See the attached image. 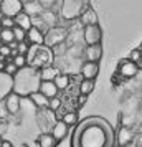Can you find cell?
I'll list each match as a JSON object with an SVG mask.
<instances>
[{
  "mask_svg": "<svg viewBox=\"0 0 142 147\" xmlns=\"http://www.w3.org/2000/svg\"><path fill=\"white\" fill-rule=\"evenodd\" d=\"M2 142H3V139H2V137H0V147H2Z\"/></svg>",
  "mask_w": 142,
  "mask_h": 147,
  "instance_id": "44",
  "label": "cell"
},
{
  "mask_svg": "<svg viewBox=\"0 0 142 147\" xmlns=\"http://www.w3.org/2000/svg\"><path fill=\"white\" fill-rule=\"evenodd\" d=\"M55 84L58 86V89H66L68 86H69V76L65 73H60L56 78H55Z\"/></svg>",
  "mask_w": 142,
  "mask_h": 147,
  "instance_id": "26",
  "label": "cell"
},
{
  "mask_svg": "<svg viewBox=\"0 0 142 147\" xmlns=\"http://www.w3.org/2000/svg\"><path fill=\"white\" fill-rule=\"evenodd\" d=\"M117 147H126V146H117Z\"/></svg>",
  "mask_w": 142,
  "mask_h": 147,
  "instance_id": "45",
  "label": "cell"
},
{
  "mask_svg": "<svg viewBox=\"0 0 142 147\" xmlns=\"http://www.w3.org/2000/svg\"><path fill=\"white\" fill-rule=\"evenodd\" d=\"M13 36H15V41H17V43H22V41H27V32H25L23 28L17 27V25L13 27Z\"/></svg>",
  "mask_w": 142,
  "mask_h": 147,
  "instance_id": "27",
  "label": "cell"
},
{
  "mask_svg": "<svg viewBox=\"0 0 142 147\" xmlns=\"http://www.w3.org/2000/svg\"><path fill=\"white\" fill-rule=\"evenodd\" d=\"M102 40V30L99 25H89L83 27V41L84 45H99Z\"/></svg>",
  "mask_w": 142,
  "mask_h": 147,
  "instance_id": "6",
  "label": "cell"
},
{
  "mask_svg": "<svg viewBox=\"0 0 142 147\" xmlns=\"http://www.w3.org/2000/svg\"><path fill=\"white\" fill-rule=\"evenodd\" d=\"M141 56H142L141 50H132V53H131V56H129V60H132L134 63H137V61L141 60Z\"/></svg>",
  "mask_w": 142,
  "mask_h": 147,
  "instance_id": "36",
  "label": "cell"
},
{
  "mask_svg": "<svg viewBox=\"0 0 142 147\" xmlns=\"http://www.w3.org/2000/svg\"><path fill=\"white\" fill-rule=\"evenodd\" d=\"M28 50H30V43H28V41H22V43H18V47H17V53L27 56Z\"/></svg>",
  "mask_w": 142,
  "mask_h": 147,
  "instance_id": "33",
  "label": "cell"
},
{
  "mask_svg": "<svg viewBox=\"0 0 142 147\" xmlns=\"http://www.w3.org/2000/svg\"><path fill=\"white\" fill-rule=\"evenodd\" d=\"M79 23H81L83 27L98 25V15H96V12L91 7H86L84 8V12L81 13V17H79Z\"/></svg>",
  "mask_w": 142,
  "mask_h": 147,
  "instance_id": "15",
  "label": "cell"
},
{
  "mask_svg": "<svg viewBox=\"0 0 142 147\" xmlns=\"http://www.w3.org/2000/svg\"><path fill=\"white\" fill-rule=\"evenodd\" d=\"M40 93L45 94L48 99H51V98H56V96H58L60 89H58V86L55 84V81H41Z\"/></svg>",
  "mask_w": 142,
  "mask_h": 147,
  "instance_id": "16",
  "label": "cell"
},
{
  "mask_svg": "<svg viewBox=\"0 0 142 147\" xmlns=\"http://www.w3.org/2000/svg\"><path fill=\"white\" fill-rule=\"evenodd\" d=\"M68 35H69V32H68L66 27L58 25V27L50 28L45 33V45L48 48H55V47H58V45H61V43H66Z\"/></svg>",
  "mask_w": 142,
  "mask_h": 147,
  "instance_id": "5",
  "label": "cell"
},
{
  "mask_svg": "<svg viewBox=\"0 0 142 147\" xmlns=\"http://www.w3.org/2000/svg\"><path fill=\"white\" fill-rule=\"evenodd\" d=\"M27 41L30 45H45V33L36 27H32L27 32Z\"/></svg>",
  "mask_w": 142,
  "mask_h": 147,
  "instance_id": "13",
  "label": "cell"
},
{
  "mask_svg": "<svg viewBox=\"0 0 142 147\" xmlns=\"http://www.w3.org/2000/svg\"><path fill=\"white\" fill-rule=\"evenodd\" d=\"M60 74V69L56 66H46V68H43V69H40V78L41 81H55V78Z\"/></svg>",
  "mask_w": 142,
  "mask_h": 147,
  "instance_id": "22",
  "label": "cell"
},
{
  "mask_svg": "<svg viewBox=\"0 0 142 147\" xmlns=\"http://www.w3.org/2000/svg\"><path fill=\"white\" fill-rule=\"evenodd\" d=\"M28 99H30V102H32L35 107H38V109H48L50 99H48L45 94H41L40 91H36V93H33V94H30V96H28Z\"/></svg>",
  "mask_w": 142,
  "mask_h": 147,
  "instance_id": "18",
  "label": "cell"
},
{
  "mask_svg": "<svg viewBox=\"0 0 142 147\" xmlns=\"http://www.w3.org/2000/svg\"><path fill=\"white\" fill-rule=\"evenodd\" d=\"M0 12L3 13V17L15 18L18 13L23 12V2H22V0H2V3H0Z\"/></svg>",
  "mask_w": 142,
  "mask_h": 147,
  "instance_id": "7",
  "label": "cell"
},
{
  "mask_svg": "<svg viewBox=\"0 0 142 147\" xmlns=\"http://www.w3.org/2000/svg\"><path fill=\"white\" fill-rule=\"evenodd\" d=\"M0 41H3L5 45H10L15 41V36H13V28H2L0 30Z\"/></svg>",
  "mask_w": 142,
  "mask_h": 147,
  "instance_id": "25",
  "label": "cell"
},
{
  "mask_svg": "<svg viewBox=\"0 0 142 147\" xmlns=\"http://www.w3.org/2000/svg\"><path fill=\"white\" fill-rule=\"evenodd\" d=\"M94 89V80H81L79 83V94H84V96H89Z\"/></svg>",
  "mask_w": 142,
  "mask_h": 147,
  "instance_id": "24",
  "label": "cell"
},
{
  "mask_svg": "<svg viewBox=\"0 0 142 147\" xmlns=\"http://www.w3.org/2000/svg\"><path fill=\"white\" fill-rule=\"evenodd\" d=\"M86 101H88V96L79 94V98H78V104H79V106H84V104H86Z\"/></svg>",
  "mask_w": 142,
  "mask_h": 147,
  "instance_id": "39",
  "label": "cell"
},
{
  "mask_svg": "<svg viewBox=\"0 0 142 147\" xmlns=\"http://www.w3.org/2000/svg\"><path fill=\"white\" fill-rule=\"evenodd\" d=\"M0 25H2V28H12L15 27V20L13 18H10V17H3L2 20H0Z\"/></svg>",
  "mask_w": 142,
  "mask_h": 147,
  "instance_id": "32",
  "label": "cell"
},
{
  "mask_svg": "<svg viewBox=\"0 0 142 147\" xmlns=\"http://www.w3.org/2000/svg\"><path fill=\"white\" fill-rule=\"evenodd\" d=\"M23 12L33 18V17H38V15L43 13L45 8L41 7V3L38 0H35V2H27V3H23Z\"/></svg>",
  "mask_w": 142,
  "mask_h": 147,
  "instance_id": "19",
  "label": "cell"
},
{
  "mask_svg": "<svg viewBox=\"0 0 142 147\" xmlns=\"http://www.w3.org/2000/svg\"><path fill=\"white\" fill-rule=\"evenodd\" d=\"M61 121H63L66 126H75L76 122H78V114L73 113V111H71V113H66L63 117H61Z\"/></svg>",
  "mask_w": 142,
  "mask_h": 147,
  "instance_id": "28",
  "label": "cell"
},
{
  "mask_svg": "<svg viewBox=\"0 0 142 147\" xmlns=\"http://www.w3.org/2000/svg\"><path fill=\"white\" fill-rule=\"evenodd\" d=\"M3 71L7 74H10V76H15V74L18 73V68L15 66L13 61H12V63H7V65H5V69H3Z\"/></svg>",
  "mask_w": 142,
  "mask_h": 147,
  "instance_id": "34",
  "label": "cell"
},
{
  "mask_svg": "<svg viewBox=\"0 0 142 147\" xmlns=\"http://www.w3.org/2000/svg\"><path fill=\"white\" fill-rule=\"evenodd\" d=\"M22 2H23V3H27V2H35V0H22Z\"/></svg>",
  "mask_w": 142,
  "mask_h": 147,
  "instance_id": "42",
  "label": "cell"
},
{
  "mask_svg": "<svg viewBox=\"0 0 142 147\" xmlns=\"http://www.w3.org/2000/svg\"><path fill=\"white\" fill-rule=\"evenodd\" d=\"M8 109H7V106H5V101H0V119H5L8 116Z\"/></svg>",
  "mask_w": 142,
  "mask_h": 147,
  "instance_id": "35",
  "label": "cell"
},
{
  "mask_svg": "<svg viewBox=\"0 0 142 147\" xmlns=\"http://www.w3.org/2000/svg\"><path fill=\"white\" fill-rule=\"evenodd\" d=\"M27 147H40V146H38V142H36V140H35V142H32V144H28Z\"/></svg>",
  "mask_w": 142,
  "mask_h": 147,
  "instance_id": "41",
  "label": "cell"
},
{
  "mask_svg": "<svg viewBox=\"0 0 142 147\" xmlns=\"http://www.w3.org/2000/svg\"><path fill=\"white\" fill-rule=\"evenodd\" d=\"M10 93H13V76L0 71V101H3Z\"/></svg>",
  "mask_w": 142,
  "mask_h": 147,
  "instance_id": "9",
  "label": "cell"
},
{
  "mask_svg": "<svg viewBox=\"0 0 142 147\" xmlns=\"http://www.w3.org/2000/svg\"><path fill=\"white\" fill-rule=\"evenodd\" d=\"M13 51L10 50V45H3V47H0V55L2 56H8V55H12Z\"/></svg>",
  "mask_w": 142,
  "mask_h": 147,
  "instance_id": "37",
  "label": "cell"
},
{
  "mask_svg": "<svg viewBox=\"0 0 142 147\" xmlns=\"http://www.w3.org/2000/svg\"><path fill=\"white\" fill-rule=\"evenodd\" d=\"M139 73V66H137V63H134L132 60H129V58H124V60L119 61V74H121L122 78H135Z\"/></svg>",
  "mask_w": 142,
  "mask_h": 147,
  "instance_id": "8",
  "label": "cell"
},
{
  "mask_svg": "<svg viewBox=\"0 0 142 147\" xmlns=\"http://www.w3.org/2000/svg\"><path fill=\"white\" fill-rule=\"evenodd\" d=\"M40 69H36L33 66L22 68L13 76V91L17 94H20L22 98H28L30 94L40 91Z\"/></svg>",
  "mask_w": 142,
  "mask_h": 147,
  "instance_id": "2",
  "label": "cell"
},
{
  "mask_svg": "<svg viewBox=\"0 0 142 147\" xmlns=\"http://www.w3.org/2000/svg\"><path fill=\"white\" fill-rule=\"evenodd\" d=\"M36 142H38V146L40 147H56V144H58V140L51 136V132L40 134L38 139H36Z\"/></svg>",
  "mask_w": 142,
  "mask_h": 147,
  "instance_id": "23",
  "label": "cell"
},
{
  "mask_svg": "<svg viewBox=\"0 0 142 147\" xmlns=\"http://www.w3.org/2000/svg\"><path fill=\"white\" fill-rule=\"evenodd\" d=\"M13 65L17 68H18V69H22V68H25V66H28V61H27V56H25V55H15L13 56Z\"/></svg>",
  "mask_w": 142,
  "mask_h": 147,
  "instance_id": "29",
  "label": "cell"
},
{
  "mask_svg": "<svg viewBox=\"0 0 142 147\" xmlns=\"http://www.w3.org/2000/svg\"><path fill=\"white\" fill-rule=\"evenodd\" d=\"M0 3H2V0H0Z\"/></svg>",
  "mask_w": 142,
  "mask_h": 147,
  "instance_id": "46",
  "label": "cell"
},
{
  "mask_svg": "<svg viewBox=\"0 0 142 147\" xmlns=\"http://www.w3.org/2000/svg\"><path fill=\"white\" fill-rule=\"evenodd\" d=\"M13 20H15V25H17V27H20V28H23L25 32H28L30 28L33 27V23H32V17H30V15H27L25 12L18 13Z\"/></svg>",
  "mask_w": 142,
  "mask_h": 147,
  "instance_id": "21",
  "label": "cell"
},
{
  "mask_svg": "<svg viewBox=\"0 0 142 147\" xmlns=\"http://www.w3.org/2000/svg\"><path fill=\"white\" fill-rule=\"evenodd\" d=\"M38 2L41 3V7L45 8V10H55L58 0H38ZM55 12H56V10H55Z\"/></svg>",
  "mask_w": 142,
  "mask_h": 147,
  "instance_id": "31",
  "label": "cell"
},
{
  "mask_svg": "<svg viewBox=\"0 0 142 147\" xmlns=\"http://www.w3.org/2000/svg\"><path fill=\"white\" fill-rule=\"evenodd\" d=\"M99 74V65L93 61H84L81 66V76L83 80H94Z\"/></svg>",
  "mask_w": 142,
  "mask_h": 147,
  "instance_id": "12",
  "label": "cell"
},
{
  "mask_svg": "<svg viewBox=\"0 0 142 147\" xmlns=\"http://www.w3.org/2000/svg\"><path fill=\"white\" fill-rule=\"evenodd\" d=\"M55 60V53L46 45H30V50L27 53L28 66H33L36 69H43L46 66H51Z\"/></svg>",
  "mask_w": 142,
  "mask_h": 147,
  "instance_id": "3",
  "label": "cell"
},
{
  "mask_svg": "<svg viewBox=\"0 0 142 147\" xmlns=\"http://www.w3.org/2000/svg\"><path fill=\"white\" fill-rule=\"evenodd\" d=\"M5 132H7V122H5V119H0V137Z\"/></svg>",
  "mask_w": 142,
  "mask_h": 147,
  "instance_id": "38",
  "label": "cell"
},
{
  "mask_svg": "<svg viewBox=\"0 0 142 147\" xmlns=\"http://www.w3.org/2000/svg\"><path fill=\"white\" fill-rule=\"evenodd\" d=\"M3 101H5V106H7V109H8L10 114H18L20 113V109H22V96L20 94H17L13 91V93L8 94Z\"/></svg>",
  "mask_w": 142,
  "mask_h": 147,
  "instance_id": "10",
  "label": "cell"
},
{
  "mask_svg": "<svg viewBox=\"0 0 142 147\" xmlns=\"http://www.w3.org/2000/svg\"><path fill=\"white\" fill-rule=\"evenodd\" d=\"M41 18L45 22V25L48 28H53V27H58V22H60V13L55 12V10H45L41 13Z\"/></svg>",
  "mask_w": 142,
  "mask_h": 147,
  "instance_id": "20",
  "label": "cell"
},
{
  "mask_svg": "<svg viewBox=\"0 0 142 147\" xmlns=\"http://www.w3.org/2000/svg\"><path fill=\"white\" fill-rule=\"evenodd\" d=\"M68 127L69 126H66L61 119H58L53 126H51V136H53L56 140H63L68 136Z\"/></svg>",
  "mask_w": 142,
  "mask_h": 147,
  "instance_id": "17",
  "label": "cell"
},
{
  "mask_svg": "<svg viewBox=\"0 0 142 147\" xmlns=\"http://www.w3.org/2000/svg\"><path fill=\"white\" fill-rule=\"evenodd\" d=\"M2 147H13V144H12L10 140H3V142H2Z\"/></svg>",
  "mask_w": 142,
  "mask_h": 147,
  "instance_id": "40",
  "label": "cell"
},
{
  "mask_svg": "<svg viewBox=\"0 0 142 147\" xmlns=\"http://www.w3.org/2000/svg\"><path fill=\"white\" fill-rule=\"evenodd\" d=\"M2 18H3V13H2V12H0V20H2Z\"/></svg>",
  "mask_w": 142,
  "mask_h": 147,
  "instance_id": "43",
  "label": "cell"
},
{
  "mask_svg": "<svg viewBox=\"0 0 142 147\" xmlns=\"http://www.w3.org/2000/svg\"><path fill=\"white\" fill-rule=\"evenodd\" d=\"M114 137L109 122L93 117L78 127L73 137V147H114Z\"/></svg>",
  "mask_w": 142,
  "mask_h": 147,
  "instance_id": "1",
  "label": "cell"
},
{
  "mask_svg": "<svg viewBox=\"0 0 142 147\" xmlns=\"http://www.w3.org/2000/svg\"><path fill=\"white\" fill-rule=\"evenodd\" d=\"M83 55H84L86 61L98 63V61L102 58V47H101V43H99V45H88V47L84 48Z\"/></svg>",
  "mask_w": 142,
  "mask_h": 147,
  "instance_id": "11",
  "label": "cell"
},
{
  "mask_svg": "<svg viewBox=\"0 0 142 147\" xmlns=\"http://www.w3.org/2000/svg\"><path fill=\"white\" fill-rule=\"evenodd\" d=\"M60 107H61V99L58 98V96H56V98H51V99H50V104H48V109H50V111L56 113V111H58Z\"/></svg>",
  "mask_w": 142,
  "mask_h": 147,
  "instance_id": "30",
  "label": "cell"
},
{
  "mask_svg": "<svg viewBox=\"0 0 142 147\" xmlns=\"http://www.w3.org/2000/svg\"><path fill=\"white\" fill-rule=\"evenodd\" d=\"M84 8H86L84 0H61L60 18H63L65 22L79 20Z\"/></svg>",
  "mask_w": 142,
  "mask_h": 147,
  "instance_id": "4",
  "label": "cell"
},
{
  "mask_svg": "<svg viewBox=\"0 0 142 147\" xmlns=\"http://www.w3.org/2000/svg\"><path fill=\"white\" fill-rule=\"evenodd\" d=\"M116 139H117V144H119V146H129V144L132 142V139H134V132H132L131 127L122 126L121 129H119L117 136H116Z\"/></svg>",
  "mask_w": 142,
  "mask_h": 147,
  "instance_id": "14",
  "label": "cell"
}]
</instances>
